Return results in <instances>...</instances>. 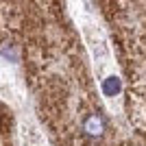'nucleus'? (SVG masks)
<instances>
[{"label": "nucleus", "mask_w": 146, "mask_h": 146, "mask_svg": "<svg viewBox=\"0 0 146 146\" xmlns=\"http://www.w3.org/2000/svg\"><path fill=\"white\" fill-rule=\"evenodd\" d=\"M83 133L87 135V137H92V140H100L105 135V131H107V122H105V118L100 116V113H90V116L83 120Z\"/></svg>", "instance_id": "1"}, {"label": "nucleus", "mask_w": 146, "mask_h": 146, "mask_svg": "<svg viewBox=\"0 0 146 146\" xmlns=\"http://www.w3.org/2000/svg\"><path fill=\"white\" fill-rule=\"evenodd\" d=\"M122 92V81L118 79V76H107V79H103V94L105 96H118Z\"/></svg>", "instance_id": "2"}]
</instances>
